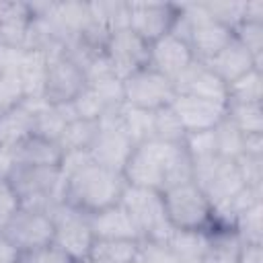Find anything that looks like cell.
<instances>
[{"label":"cell","mask_w":263,"mask_h":263,"mask_svg":"<svg viewBox=\"0 0 263 263\" xmlns=\"http://www.w3.org/2000/svg\"><path fill=\"white\" fill-rule=\"evenodd\" d=\"M123 177L127 185L166 191L171 187L193 181V164L183 144L148 140L134 148Z\"/></svg>","instance_id":"obj_1"},{"label":"cell","mask_w":263,"mask_h":263,"mask_svg":"<svg viewBox=\"0 0 263 263\" xmlns=\"http://www.w3.org/2000/svg\"><path fill=\"white\" fill-rule=\"evenodd\" d=\"M125 187L127 181L123 173L90 162L66 181L64 201L84 214H95L99 210L119 203Z\"/></svg>","instance_id":"obj_2"},{"label":"cell","mask_w":263,"mask_h":263,"mask_svg":"<svg viewBox=\"0 0 263 263\" xmlns=\"http://www.w3.org/2000/svg\"><path fill=\"white\" fill-rule=\"evenodd\" d=\"M6 181L21 208L27 210L51 214L66 199V179L60 166H14Z\"/></svg>","instance_id":"obj_3"},{"label":"cell","mask_w":263,"mask_h":263,"mask_svg":"<svg viewBox=\"0 0 263 263\" xmlns=\"http://www.w3.org/2000/svg\"><path fill=\"white\" fill-rule=\"evenodd\" d=\"M162 201L166 220L175 230L210 232L214 228L212 203L193 181L162 191Z\"/></svg>","instance_id":"obj_4"},{"label":"cell","mask_w":263,"mask_h":263,"mask_svg":"<svg viewBox=\"0 0 263 263\" xmlns=\"http://www.w3.org/2000/svg\"><path fill=\"white\" fill-rule=\"evenodd\" d=\"M119 203L132 216L134 224L138 226V230L142 234V240L166 242V238L175 230L166 220L164 201H162L160 191L127 185L121 193Z\"/></svg>","instance_id":"obj_5"},{"label":"cell","mask_w":263,"mask_h":263,"mask_svg":"<svg viewBox=\"0 0 263 263\" xmlns=\"http://www.w3.org/2000/svg\"><path fill=\"white\" fill-rule=\"evenodd\" d=\"M123 99L127 105L144 109V111H158L162 107H168L175 97V84L164 78L160 72H156L150 66H144L123 80Z\"/></svg>","instance_id":"obj_6"},{"label":"cell","mask_w":263,"mask_h":263,"mask_svg":"<svg viewBox=\"0 0 263 263\" xmlns=\"http://www.w3.org/2000/svg\"><path fill=\"white\" fill-rule=\"evenodd\" d=\"M134 144L132 140L125 136V132L119 127L117 121V113L115 109L107 111L101 119H99V132L88 148L90 160L99 166L123 173L132 152H134Z\"/></svg>","instance_id":"obj_7"},{"label":"cell","mask_w":263,"mask_h":263,"mask_svg":"<svg viewBox=\"0 0 263 263\" xmlns=\"http://www.w3.org/2000/svg\"><path fill=\"white\" fill-rule=\"evenodd\" d=\"M49 216L53 220V245L60 247L64 253H68L74 261L86 259L95 242V236L88 224V214L64 201Z\"/></svg>","instance_id":"obj_8"},{"label":"cell","mask_w":263,"mask_h":263,"mask_svg":"<svg viewBox=\"0 0 263 263\" xmlns=\"http://www.w3.org/2000/svg\"><path fill=\"white\" fill-rule=\"evenodd\" d=\"M45 55H47V72H45L43 97L51 105L70 103L86 86L82 68L66 53V49H53Z\"/></svg>","instance_id":"obj_9"},{"label":"cell","mask_w":263,"mask_h":263,"mask_svg":"<svg viewBox=\"0 0 263 263\" xmlns=\"http://www.w3.org/2000/svg\"><path fill=\"white\" fill-rule=\"evenodd\" d=\"M18 253L53 242V220L45 212L18 208L0 232Z\"/></svg>","instance_id":"obj_10"},{"label":"cell","mask_w":263,"mask_h":263,"mask_svg":"<svg viewBox=\"0 0 263 263\" xmlns=\"http://www.w3.org/2000/svg\"><path fill=\"white\" fill-rule=\"evenodd\" d=\"M129 4V29L148 45L173 31L179 4L171 2H127Z\"/></svg>","instance_id":"obj_11"},{"label":"cell","mask_w":263,"mask_h":263,"mask_svg":"<svg viewBox=\"0 0 263 263\" xmlns=\"http://www.w3.org/2000/svg\"><path fill=\"white\" fill-rule=\"evenodd\" d=\"M148 43L140 39L129 27L113 31L105 45V55L111 62L113 74L117 78H125L132 72L148 66Z\"/></svg>","instance_id":"obj_12"},{"label":"cell","mask_w":263,"mask_h":263,"mask_svg":"<svg viewBox=\"0 0 263 263\" xmlns=\"http://www.w3.org/2000/svg\"><path fill=\"white\" fill-rule=\"evenodd\" d=\"M193 62L195 55L189 43L175 33H166L148 47V66L160 72L171 82H175Z\"/></svg>","instance_id":"obj_13"},{"label":"cell","mask_w":263,"mask_h":263,"mask_svg":"<svg viewBox=\"0 0 263 263\" xmlns=\"http://www.w3.org/2000/svg\"><path fill=\"white\" fill-rule=\"evenodd\" d=\"M173 84H175L177 95H191V97L220 103V105L228 103L226 82L222 78H218L205 64H201L197 60Z\"/></svg>","instance_id":"obj_14"},{"label":"cell","mask_w":263,"mask_h":263,"mask_svg":"<svg viewBox=\"0 0 263 263\" xmlns=\"http://www.w3.org/2000/svg\"><path fill=\"white\" fill-rule=\"evenodd\" d=\"M173 111L177 113L179 121L183 123L185 132H205L214 129L226 117V105L203 101L191 95H177L171 103Z\"/></svg>","instance_id":"obj_15"},{"label":"cell","mask_w":263,"mask_h":263,"mask_svg":"<svg viewBox=\"0 0 263 263\" xmlns=\"http://www.w3.org/2000/svg\"><path fill=\"white\" fill-rule=\"evenodd\" d=\"M88 224L95 238H113V240H142L138 226L121 203L109 205L95 214H88Z\"/></svg>","instance_id":"obj_16"},{"label":"cell","mask_w":263,"mask_h":263,"mask_svg":"<svg viewBox=\"0 0 263 263\" xmlns=\"http://www.w3.org/2000/svg\"><path fill=\"white\" fill-rule=\"evenodd\" d=\"M205 66H208L218 78H222L226 84L232 82V80H236L238 76L247 74L249 70L259 68L257 62H255V58L249 53V49H247L236 37H232L230 43H228L224 49H220L212 60H208ZM259 70H261V68H259Z\"/></svg>","instance_id":"obj_17"},{"label":"cell","mask_w":263,"mask_h":263,"mask_svg":"<svg viewBox=\"0 0 263 263\" xmlns=\"http://www.w3.org/2000/svg\"><path fill=\"white\" fill-rule=\"evenodd\" d=\"M8 152H10L12 168L14 166H60V160L64 154L55 142H49L37 136H29L18 146L8 148Z\"/></svg>","instance_id":"obj_18"},{"label":"cell","mask_w":263,"mask_h":263,"mask_svg":"<svg viewBox=\"0 0 263 263\" xmlns=\"http://www.w3.org/2000/svg\"><path fill=\"white\" fill-rule=\"evenodd\" d=\"M166 245L181 263H197L210 249V232L205 230H173Z\"/></svg>","instance_id":"obj_19"},{"label":"cell","mask_w":263,"mask_h":263,"mask_svg":"<svg viewBox=\"0 0 263 263\" xmlns=\"http://www.w3.org/2000/svg\"><path fill=\"white\" fill-rule=\"evenodd\" d=\"M115 113H117L119 127L125 132V136L132 140L134 146H140L154 138V129H152L154 113L152 111H144V109L123 103L121 107L115 109Z\"/></svg>","instance_id":"obj_20"},{"label":"cell","mask_w":263,"mask_h":263,"mask_svg":"<svg viewBox=\"0 0 263 263\" xmlns=\"http://www.w3.org/2000/svg\"><path fill=\"white\" fill-rule=\"evenodd\" d=\"M33 136V115L23 107L0 113V148H14Z\"/></svg>","instance_id":"obj_21"},{"label":"cell","mask_w":263,"mask_h":263,"mask_svg":"<svg viewBox=\"0 0 263 263\" xmlns=\"http://www.w3.org/2000/svg\"><path fill=\"white\" fill-rule=\"evenodd\" d=\"M140 255V240L95 238L88 257L92 263H134Z\"/></svg>","instance_id":"obj_22"},{"label":"cell","mask_w":263,"mask_h":263,"mask_svg":"<svg viewBox=\"0 0 263 263\" xmlns=\"http://www.w3.org/2000/svg\"><path fill=\"white\" fill-rule=\"evenodd\" d=\"M45 72H47V55L43 51H25L16 72L23 82L25 97H43Z\"/></svg>","instance_id":"obj_23"},{"label":"cell","mask_w":263,"mask_h":263,"mask_svg":"<svg viewBox=\"0 0 263 263\" xmlns=\"http://www.w3.org/2000/svg\"><path fill=\"white\" fill-rule=\"evenodd\" d=\"M228 103H261L263 101V72L259 68L249 70L236 80L226 84ZM226 103V105H228Z\"/></svg>","instance_id":"obj_24"},{"label":"cell","mask_w":263,"mask_h":263,"mask_svg":"<svg viewBox=\"0 0 263 263\" xmlns=\"http://www.w3.org/2000/svg\"><path fill=\"white\" fill-rule=\"evenodd\" d=\"M226 119L240 134H263V105L261 103H228Z\"/></svg>","instance_id":"obj_25"},{"label":"cell","mask_w":263,"mask_h":263,"mask_svg":"<svg viewBox=\"0 0 263 263\" xmlns=\"http://www.w3.org/2000/svg\"><path fill=\"white\" fill-rule=\"evenodd\" d=\"M90 14L92 18L103 25L105 29L119 31V29H127L129 27V4L121 2V0H111V2H88Z\"/></svg>","instance_id":"obj_26"},{"label":"cell","mask_w":263,"mask_h":263,"mask_svg":"<svg viewBox=\"0 0 263 263\" xmlns=\"http://www.w3.org/2000/svg\"><path fill=\"white\" fill-rule=\"evenodd\" d=\"M99 132V121H86V119H74L70 123H66L58 146L62 148V152H70V150H88L95 136Z\"/></svg>","instance_id":"obj_27"},{"label":"cell","mask_w":263,"mask_h":263,"mask_svg":"<svg viewBox=\"0 0 263 263\" xmlns=\"http://www.w3.org/2000/svg\"><path fill=\"white\" fill-rule=\"evenodd\" d=\"M152 129H154L152 140H160V142H168V144H183V140L187 136L183 123L179 121V117L171 105L154 111Z\"/></svg>","instance_id":"obj_28"},{"label":"cell","mask_w":263,"mask_h":263,"mask_svg":"<svg viewBox=\"0 0 263 263\" xmlns=\"http://www.w3.org/2000/svg\"><path fill=\"white\" fill-rule=\"evenodd\" d=\"M234 232L240 242H257L263 245V201L251 205L245 210L236 222H234Z\"/></svg>","instance_id":"obj_29"},{"label":"cell","mask_w":263,"mask_h":263,"mask_svg":"<svg viewBox=\"0 0 263 263\" xmlns=\"http://www.w3.org/2000/svg\"><path fill=\"white\" fill-rule=\"evenodd\" d=\"M214 136H216V146H218L220 158L236 160L242 154V134L226 117L214 127Z\"/></svg>","instance_id":"obj_30"},{"label":"cell","mask_w":263,"mask_h":263,"mask_svg":"<svg viewBox=\"0 0 263 263\" xmlns=\"http://www.w3.org/2000/svg\"><path fill=\"white\" fill-rule=\"evenodd\" d=\"M183 148L189 154L191 162H199V160H208L218 156V146H216V136L214 129H205V132H189L183 140Z\"/></svg>","instance_id":"obj_31"},{"label":"cell","mask_w":263,"mask_h":263,"mask_svg":"<svg viewBox=\"0 0 263 263\" xmlns=\"http://www.w3.org/2000/svg\"><path fill=\"white\" fill-rule=\"evenodd\" d=\"M72 107H74V113L78 119H86V121H99L105 113H107V107L103 103V99L97 95V90L92 86H84L72 101Z\"/></svg>","instance_id":"obj_32"},{"label":"cell","mask_w":263,"mask_h":263,"mask_svg":"<svg viewBox=\"0 0 263 263\" xmlns=\"http://www.w3.org/2000/svg\"><path fill=\"white\" fill-rule=\"evenodd\" d=\"M66 119L60 115V111L51 105L47 107L45 111L33 115V136L37 138H43V140H49V142H55L60 140L64 127H66Z\"/></svg>","instance_id":"obj_33"},{"label":"cell","mask_w":263,"mask_h":263,"mask_svg":"<svg viewBox=\"0 0 263 263\" xmlns=\"http://www.w3.org/2000/svg\"><path fill=\"white\" fill-rule=\"evenodd\" d=\"M232 35L249 49V53L255 58L257 66L261 68V62H263V23L240 21L232 29Z\"/></svg>","instance_id":"obj_34"},{"label":"cell","mask_w":263,"mask_h":263,"mask_svg":"<svg viewBox=\"0 0 263 263\" xmlns=\"http://www.w3.org/2000/svg\"><path fill=\"white\" fill-rule=\"evenodd\" d=\"M208 14L218 21L220 25L228 27L230 31L242 21V14H245V2H234V0H214V2H203Z\"/></svg>","instance_id":"obj_35"},{"label":"cell","mask_w":263,"mask_h":263,"mask_svg":"<svg viewBox=\"0 0 263 263\" xmlns=\"http://www.w3.org/2000/svg\"><path fill=\"white\" fill-rule=\"evenodd\" d=\"M25 99L23 82L14 72H0V113L14 109Z\"/></svg>","instance_id":"obj_36"},{"label":"cell","mask_w":263,"mask_h":263,"mask_svg":"<svg viewBox=\"0 0 263 263\" xmlns=\"http://www.w3.org/2000/svg\"><path fill=\"white\" fill-rule=\"evenodd\" d=\"M88 86H92V88L97 90V95L103 99L107 111L117 109V107H121V105L125 103V99H123V82H121V78H117V76L101 78V80H97V82H90Z\"/></svg>","instance_id":"obj_37"},{"label":"cell","mask_w":263,"mask_h":263,"mask_svg":"<svg viewBox=\"0 0 263 263\" xmlns=\"http://www.w3.org/2000/svg\"><path fill=\"white\" fill-rule=\"evenodd\" d=\"M234 164H236V171L247 187L263 189V156L240 154L234 160Z\"/></svg>","instance_id":"obj_38"},{"label":"cell","mask_w":263,"mask_h":263,"mask_svg":"<svg viewBox=\"0 0 263 263\" xmlns=\"http://www.w3.org/2000/svg\"><path fill=\"white\" fill-rule=\"evenodd\" d=\"M16 263H76L68 253H64L60 247H55L53 242L33 249V251H25L18 255Z\"/></svg>","instance_id":"obj_39"},{"label":"cell","mask_w":263,"mask_h":263,"mask_svg":"<svg viewBox=\"0 0 263 263\" xmlns=\"http://www.w3.org/2000/svg\"><path fill=\"white\" fill-rule=\"evenodd\" d=\"M140 257L148 263H181L166 242L156 240H140Z\"/></svg>","instance_id":"obj_40"},{"label":"cell","mask_w":263,"mask_h":263,"mask_svg":"<svg viewBox=\"0 0 263 263\" xmlns=\"http://www.w3.org/2000/svg\"><path fill=\"white\" fill-rule=\"evenodd\" d=\"M90 154L88 150H70V152H64L62 154V160H60V173L62 177L68 181L72 175H76L78 171H82L86 164H90Z\"/></svg>","instance_id":"obj_41"},{"label":"cell","mask_w":263,"mask_h":263,"mask_svg":"<svg viewBox=\"0 0 263 263\" xmlns=\"http://www.w3.org/2000/svg\"><path fill=\"white\" fill-rule=\"evenodd\" d=\"M18 208H21V203H18V197L14 195L12 187L8 185L6 179H0V232Z\"/></svg>","instance_id":"obj_42"},{"label":"cell","mask_w":263,"mask_h":263,"mask_svg":"<svg viewBox=\"0 0 263 263\" xmlns=\"http://www.w3.org/2000/svg\"><path fill=\"white\" fill-rule=\"evenodd\" d=\"M25 49L12 47V45H2L0 43V72H18V66L23 62Z\"/></svg>","instance_id":"obj_43"},{"label":"cell","mask_w":263,"mask_h":263,"mask_svg":"<svg viewBox=\"0 0 263 263\" xmlns=\"http://www.w3.org/2000/svg\"><path fill=\"white\" fill-rule=\"evenodd\" d=\"M234 263H263V245L257 242H240L236 251Z\"/></svg>","instance_id":"obj_44"},{"label":"cell","mask_w":263,"mask_h":263,"mask_svg":"<svg viewBox=\"0 0 263 263\" xmlns=\"http://www.w3.org/2000/svg\"><path fill=\"white\" fill-rule=\"evenodd\" d=\"M242 154L263 156V134H242Z\"/></svg>","instance_id":"obj_45"},{"label":"cell","mask_w":263,"mask_h":263,"mask_svg":"<svg viewBox=\"0 0 263 263\" xmlns=\"http://www.w3.org/2000/svg\"><path fill=\"white\" fill-rule=\"evenodd\" d=\"M242 21L263 23V0H247V2H245V14H242Z\"/></svg>","instance_id":"obj_46"},{"label":"cell","mask_w":263,"mask_h":263,"mask_svg":"<svg viewBox=\"0 0 263 263\" xmlns=\"http://www.w3.org/2000/svg\"><path fill=\"white\" fill-rule=\"evenodd\" d=\"M18 251L0 234V263H16L18 261Z\"/></svg>","instance_id":"obj_47"},{"label":"cell","mask_w":263,"mask_h":263,"mask_svg":"<svg viewBox=\"0 0 263 263\" xmlns=\"http://www.w3.org/2000/svg\"><path fill=\"white\" fill-rule=\"evenodd\" d=\"M134 263H148V261H146V259H142V257H140V255H138V259H136V261H134Z\"/></svg>","instance_id":"obj_48"},{"label":"cell","mask_w":263,"mask_h":263,"mask_svg":"<svg viewBox=\"0 0 263 263\" xmlns=\"http://www.w3.org/2000/svg\"><path fill=\"white\" fill-rule=\"evenodd\" d=\"M197 263H201V261H197Z\"/></svg>","instance_id":"obj_49"}]
</instances>
